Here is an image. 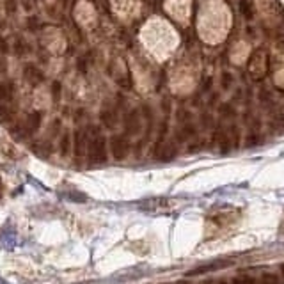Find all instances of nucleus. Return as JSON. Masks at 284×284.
Listing matches in <instances>:
<instances>
[{"mask_svg": "<svg viewBox=\"0 0 284 284\" xmlns=\"http://www.w3.org/2000/svg\"><path fill=\"white\" fill-rule=\"evenodd\" d=\"M89 146V137L85 133V130H78L75 133V155L82 156L85 153V148Z\"/></svg>", "mask_w": 284, "mask_h": 284, "instance_id": "3", "label": "nucleus"}, {"mask_svg": "<svg viewBox=\"0 0 284 284\" xmlns=\"http://www.w3.org/2000/svg\"><path fill=\"white\" fill-rule=\"evenodd\" d=\"M178 284H190V283H178Z\"/></svg>", "mask_w": 284, "mask_h": 284, "instance_id": "17", "label": "nucleus"}, {"mask_svg": "<svg viewBox=\"0 0 284 284\" xmlns=\"http://www.w3.org/2000/svg\"><path fill=\"white\" fill-rule=\"evenodd\" d=\"M4 71H5V62L0 59V73H4Z\"/></svg>", "mask_w": 284, "mask_h": 284, "instance_id": "12", "label": "nucleus"}, {"mask_svg": "<svg viewBox=\"0 0 284 284\" xmlns=\"http://www.w3.org/2000/svg\"><path fill=\"white\" fill-rule=\"evenodd\" d=\"M7 52H9V43L4 37H0V53H7Z\"/></svg>", "mask_w": 284, "mask_h": 284, "instance_id": "11", "label": "nucleus"}, {"mask_svg": "<svg viewBox=\"0 0 284 284\" xmlns=\"http://www.w3.org/2000/svg\"><path fill=\"white\" fill-rule=\"evenodd\" d=\"M39 123H41V114H39V112L28 114L27 121H25V131H27V133H34V131L39 128Z\"/></svg>", "mask_w": 284, "mask_h": 284, "instance_id": "5", "label": "nucleus"}, {"mask_svg": "<svg viewBox=\"0 0 284 284\" xmlns=\"http://www.w3.org/2000/svg\"><path fill=\"white\" fill-rule=\"evenodd\" d=\"M240 13L245 20H252L254 16V11H252V5L249 0H240Z\"/></svg>", "mask_w": 284, "mask_h": 284, "instance_id": "7", "label": "nucleus"}, {"mask_svg": "<svg viewBox=\"0 0 284 284\" xmlns=\"http://www.w3.org/2000/svg\"><path fill=\"white\" fill-rule=\"evenodd\" d=\"M0 197H2V180H0Z\"/></svg>", "mask_w": 284, "mask_h": 284, "instance_id": "16", "label": "nucleus"}, {"mask_svg": "<svg viewBox=\"0 0 284 284\" xmlns=\"http://www.w3.org/2000/svg\"><path fill=\"white\" fill-rule=\"evenodd\" d=\"M217 284H231V283H228V281H226V279H220V281H219V283H217Z\"/></svg>", "mask_w": 284, "mask_h": 284, "instance_id": "14", "label": "nucleus"}, {"mask_svg": "<svg viewBox=\"0 0 284 284\" xmlns=\"http://www.w3.org/2000/svg\"><path fill=\"white\" fill-rule=\"evenodd\" d=\"M0 25H4V14H2V11H0Z\"/></svg>", "mask_w": 284, "mask_h": 284, "instance_id": "13", "label": "nucleus"}, {"mask_svg": "<svg viewBox=\"0 0 284 284\" xmlns=\"http://www.w3.org/2000/svg\"><path fill=\"white\" fill-rule=\"evenodd\" d=\"M13 50L18 53V55H22L25 50H27V47H25L24 39H22V36H13Z\"/></svg>", "mask_w": 284, "mask_h": 284, "instance_id": "9", "label": "nucleus"}, {"mask_svg": "<svg viewBox=\"0 0 284 284\" xmlns=\"http://www.w3.org/2000/svg\"><path fill=\"white\" fill-rule=\"evenodd\" d=\"M231 284H258V281L254 279V277H251V275L240 274V275H236V277H233Z\"/></svg>", "mask_w": 284, "mask_h": 284, "instance_id": "8", "label": "nucleus"}, {"mask_svg": "<svg viewBox=\"0 0 284 284\" xmlns=\"http://www.w3.org/2000/svg\"><path fill=\"white\" fill-rule=\"evenodd\" d=\"M24 77H25V80H27L30 85H37L43 80L41 71L37 70V68H34V66H27V68H25Z\"/></svg>", "mask_w": 284, "mask_h": 284, "instance_id": "4", "label": "nucleus"}, {"mask_svg": "<svg viewBox=\"0 0 284 284\" xmlns=\"http://www.w3.org/2000/svg\"><path fill=\"white\" fill-rule=\"evenodd\" d=\"M87 155L91 163H103L107 160V144L96 130H93V137H89Z\"/></svg>", "mask_w": 284, "mask_h": 284, "instance_id": "1", "label": "nucleus"}, {"mask_svg": "<svg viewBox=\"0 0 284 284\" xmlns=\"http://www.w3.org/2000/svg\"><path fill=\"white\" fill-rule=\"evenodd\" d=\"M201 284H217V283H213V281H203Z\"/></svg>", "mask_w": 284, "mask_h": 284, "instance_id": "15", "label": "nucleus"}, {"mask_svg": "<svg viewBox=\"0 0 284 284\" xmlns=\"http://www.w3.org/2000/svg\"><path fill=\"white\" fill-rule=\"evenodd\" d=\"M110 151H112V156L116 160H125L130 153V144L128 140L121 135H116L110 139Z\"/></svg>", "mask_w": 284, "mask_h": 284, "instance_id": "2", "label": "nucleus"}, {"mask_svg": "<svg viewBox=\"0 0 284 284\" xmlns=\"http://www.w3.org/2000/svg\"><path fill=\"white\" fill-rule=\"evenodd\" d=\"M61 151L62 155H68V151H70V135H68V133H64V137H62Z\"/></svg>", "mask_w": 284, "mask_h": 284, "instance_id": "10", "label": "nucleus"}, {"mask_svg": "<svg viewBox=\"0 0 284 284\" xmlns=\"http://www.w3.org/2000/svg\"><path fill=\"white\" fill-rule=\"evenodd\" d=\"M258 284H283V281H281L279 275L272 274V272H265V274L259 275Z\"/></svg>", "mask_w": 284, "mask_h": 284, "instance_id": "6", "label": "nucleus"}]
</instances>
